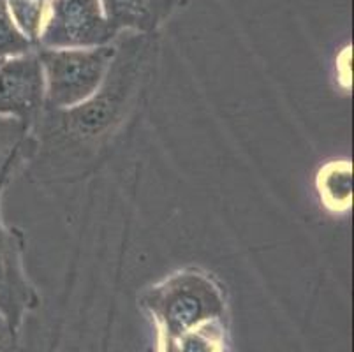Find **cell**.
<instances>
[{
  "label": "cell",
  "instance_id": "cell-14",
  "mask_svg": "<svg viewBox=\"0 0 354 352\" xmlns=\"http://www.w3.org/2000/svg\"><path fill=\"white\" fill-rule=\"evenodd\" d=\"M2 62H4V60H0V64H2Z\"/></svg>",
  "mask_w": 354,
  "mask_h": 352
},
{
  "label": "cell",
  "instance_id": "cell-8",
  "mask_svg": "<svg viewBox=\"0 0 354 352\" xmlns=\"http://www.w3.org/2000/svg\"><path fill=\"white\" fill-rule=\"evenodd\" d=\"M315 187L324 208L335 213L347 212L353 203V167L347 160L324 164L317 173Z\"/></svg>",
  "mask_w": 354,
  "mask_h": 352
},
{
  "label": "cell",
  "instance_id": "cell-3",
  "mask_svg": "<svg viewBox=\"0 0 354 352\" xmlns=\"http://www.w3.org/2000/svg\"><path fill=\"white\" fill-rule=\"evenodd\" d=\"M46 83V106L73 108L94 95L117 55L115 44L97 48H35Z\"/></svg>",
  "mask_w": 354,
  "mask_h": 352
},
{
  "label": "cell",
  "instance_id": "cell-1",
  "mask_svg": "<svg viewBox=\"0 0 354 352\" xmlns=\"http://www.w3.org/2000/svg\"><path fill=\"white\" fill-rule=\"evenodd\" d=\"M152 35L138 34L117 46L97 92L73 108H50L30 127L28 178L39 183L76 182L97 167L131 118L153 64Z\"/></svg>",
  "mask_w": 354,
  "mask_h": 352
},
{
  "label": "cell",
  "instance_id": "cell-11",
  "mask_svg": "<svg viewBox=\"0 0 354 352\" xmlns=\"http://www.w3.org/2000/svg\"><path fill=\"white\" fill-rule=\"evenodd\" d=\"M35 43L24 34L8 6V0H0V60L32 53Z\"/></svg>",
  "mask_w": 354,
  "mask_h": 352
},
{
  "label": "cell",
  "instance_id": "cell-2",
  "mask_svg": "<svg viewBox=\"0 0 354 352\" xmlns=\"http://www.w3.org/2000/svg\"><path fill=\"white\" fill-rule=\"evenodd\" d=\"M141 306L152 315L160 338H180L226 315V296L208 273L189 268L145 289Z\"/></svg>",
  "mask_w": 354,
  "mask_h": 352
},
{
  "label": "cell",
  "instance_id": "cell-4",
  "mask_svg": "<svg viewBox=\"0 0 354 352\" xmlns=\"http://www.w3.org/2000/svg\"><path fill=\"white\" fill-rule=\"evenodd\" d=\"M24 164V159H15L0 173V314L4 315L16 333H20L28 312L37 308L41 303L39 295L25 271L24 231L8 225L2 217V196L6 185L12 180L16 169Z\"/></svg>",
  "mask_w": 354,
  "mask_h": 352
},
{
  "label": "cell",
  "instance_id": "cell-12",
  "mask_svg": "<svg viewBox=\"0 0 354 352\" xmlns=\"http://www.w3.org/2000/svg\"><path fill=\"white\" fill-rule=\"evenodd\" d=\"M44 4H46V0H8V6L18 27L34 43L37 41L41 25H43Z\"/></svg>",
  "mask_w": 354,
  "mask_h": 352
},
{
  "label": "cell",
  "instance_id": "cell-5",
  "mask_svg": "<svg viewBox=\"0 0 354 352\" xmlns=\"http://www.w3.org/2000/svg\"><path fill=\"white\" fill-rule=\"evenodd\" d=\"M117 37L101 0H51L50 15L37 35V46L48 50L106 46Z\"/></svg>",
  "mask_w": 354,
  "mask_h": 352
},
{
  "label": "cell",
  "instance_id": "cell-6",
  "mask_svg": "<svg viewBox=\"0 0 354 352\" xmlns=\"http://www.w3.org/2000/svg\"><path fill=\"white\" fill-rule=\"evenodd\" d=\"M44 104L46 83L35 50L0 64V115L18 118L32 127Z\"/></svg>",
  "mask_w": 354,
  "mask_h": 352
},
{
  "label": "cell",
  "instance_id": "cell-13",
  "mask_svg": "<svg viewBox=\"0 0 354 352\" xmlns=\"http://www.w3.org/2000/svg\"><path fill=\"white\" fill-rule=\"evenodd\" d=\"M18 335L0 314V352H18Z\"/></svg>",
  "mask_w": 354,
  "mask_h": 352
},
{
  "label": "cell",
  "instance_id": "cell-10",
  "mask_svg": "<svg viewBox=\"0 0 354 352\" xmlns=\"http://www.w3.org/2000/svg\"><path fill=\"white\" fill-rule=\"evenodd\" d=\"M32 147L30 125L12 116L0 115V173L15 159H24L27 164Z\"/></svg>",
  "mask_w": 354,
  "mask_h": 352
},
{
  "label": "cell",
  "instance_id": "cell-9",
  "mask_svg": "<svg viewBox=\"0 0 354 352\" xmlns=\"http://www.w3.org/2000/svg\"><path fill=\"white\" fill-rule=\"evenodd\" d=\"M160 352H224L222 321L207 322L180 338H160Z\"/></svg>",
  "mask_w": 354,
  "mask_h": 352
},
{
  "label": "cell",
  "instance_id": "cell-7",
  "mask_svg": "<svg viewBox=\"0 0 354 352\" xmlns=\"http://www.w3.org/2000/svg\"><path fill=\"white\" fill-rule=\"evenodd\" d=\"M176 2L178 0H101V6L109 27L117 35L122 30L152 35L171 15Z\"/></svg>",
  "mask_w": 354,
  "mask_h": 352
}]
</instances>
